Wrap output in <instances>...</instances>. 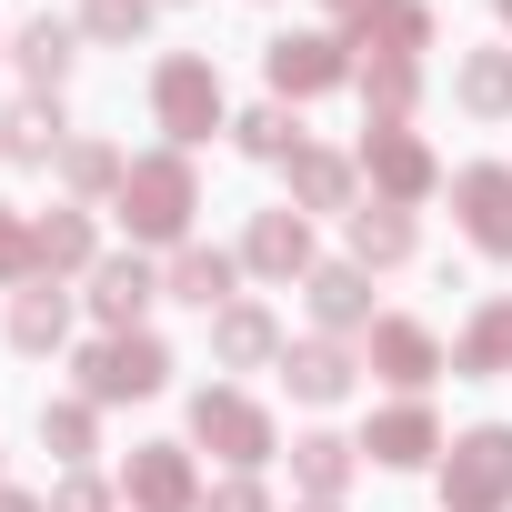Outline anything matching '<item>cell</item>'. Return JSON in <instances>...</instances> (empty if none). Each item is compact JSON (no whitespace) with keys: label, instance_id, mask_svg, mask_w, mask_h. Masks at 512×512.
<instances>
[{"label":"cell","instance_id":"1","mask_svg":"<svg viewBox=\"0 0 512 512\" xmlns=\"http://www.w3.org/2000/svg\"><path fill=\"white\" fill-rule=\"evenodd\" d=\"M111 221L131 231V251H171L191 241V221H201V171H191V151H141L131 171H121V191H111Z\"/></svg>","mask_w":512,"mask_h":512},{"label":"cell","instance_id":"2","mask_svg":"<svg viewBox=\"0 0 512 512\" xmlns=\"http://www.w3.org/2000/svg\"><path fill=\"white\" fill-rule=\"evenodd\" d=\"M151 131L171 151H201L211 131H231V91H221L211 51H161L151 61Z\"/></svg>","mask_w":512,"mask_h":512},{"label":"cell","instance_id":"3","mask_svg":"<svg viewBox=\"0 0 512 512\" xmlns=\"http://www.w3.org/2000/svg\"><path fill=\"white\" fill-rule=\"evenodd\" d=\"M171 372H181V362H171L161 332H101V342L71 352V392L101 402V412H121V402H161Z\"/></svg>","mask_w":512,"mask_h":512},{"label":"cell","instance_id":"4","mask_svg":"<svg viewBox=\"0 0 512 512\" xmlns=\"http://www.w3.org/2000/svg\"><path fill=\"white\" fill-rule=\"evenodd\" d=\"M262 81H272V101H322V91H352L362 81V51H352V31H332V21H302V31H272L262 41Z\"/></svg>","mask_w":512,"mask_h":512},{"label":"cell","instance_id":"5","mask_svg":"<svg viewBox=\"0 0 512 512\" xmlns=\"http://www.w3.org/2000/svg\"><path fill=\"white\" fill-rule=\"evenodd\" d=\"M191 452H221L231 472H262V462H282V422H272L262 392L201 382V392H191Z\"/></svg>","mask_w":512,"mask_h":512},{"label":"cell","instance_id":"6","mask_svg":"<svg viewBox=\"0 0 512 512\" xmlns=\"http://www.w3.org/2000/svg\"><path fill=\"white\" fill-rule=\"evenodd\" d=\"M432 482H442V512H512V422H462Z\"/></svg>","mask_w":512,"mask_h":512},{"label":"cell","instance_id":"7","mask_svg":"<svg viewBox=\"0 0 512 512\" xmlns=\"http://www.w3.org/2000/svg\"><path fill=\"white\" fill-rule=\"evenodd\" d=\"M352 161H362V201H392V211H422V201L442 191V161H432V141H422L412 121H362Z\"/></svg>","mask_w":512,"mask_h":512},{"label":"cell","instance_id":"8","mask_svg":"<svg viewBox=\"0 0 512 512\" xmlns=\"http://www.w3.org/2000/svg\"><path fill=\"white\" fill-rule=\"evenodd\" d=\"M362 372H372V382H392V402H422V392L452 372V352H442V332H432V322L382 312V322L362 332Z\"/></svg>","mask_w":512,"mask_h":512},{"label":"cell","instance_id":"9","mask_svg":"<svg viewBox=\"0 0 512 512\" xmlns=\"http://www.w3.org/2000/svg\"><path fill=\"white\" fill-rule=\"evenodd\" d=\"M442 191H452V231L482 262H512V161H462Z\"/></svg>","mask_w":512,"mask_h":512},{"label":"cell","instance_id":"10","mask_svg":"<svg viewBox=\"0 0 512 512\" xmlns=\"http://www.w3.org/2000/svg\"><path fill=\"white\" fill-rule=\"evenodd\" d=\"M151 302H161V262L151 251H101L91 282H81V312L101 332H151Z\"/></svg>","mask_w":512,"mask_h":512},{"label":"cell","instance_id":"11","mask_svg":"<svg viewBox=\"0 0 512 512\" xmlns=\"http://www.w3.org/2000/svg\"><path fill=\"white\" fill-rule=\"evenodd\" d=\"M201 462H191V442H131V462H121V512H201Z\"/></svg>","mask_w":512,"mask_h":512},{"label":"cell","instance_id":"12","mask_svg":"<svg viewBox=\"0 0 512 512\" xmlns=\"http://www.w3.org/2000/svg\"><path fill=\"white\" fill-rule=\"evenodd\" d=\"M352 442H362V462H372V472H432L452 432H442V412H432V402H382Z\"/></svg>","mask_w":512,"mask_h":512},{"label":"cell","instance_id":"13","mask_svg":"<svg viewBox=\"0 0 512 512\" xmlns=\"http://www.w3.org/2000/svg\"><path fill=\"white\" fill-rule=\"evenodd\" d=\"M312 262H322V251H312V221L292 201H272V211L241 221V272L251 282H312Z\"/></svg>","mask_w":512,"mask_h":512},{"label":"cell","instance_id":"14","mask_svg":"<svg viewBox=\"0 0 512 512\" xmlns=\"http://www.w3.org/2000/svg\"><path fill=\"white\" fill-rule=\"evenodd\" d=\"M161 302H181V312H231L241 302V251H221V241H181L171 262H161Z\"/></svg>","mask_w":512,"mask_h":512},{"label":"cell","instance_id":"15","mask_svg":"<svg viewBox=\"0 0 512 512\" xmlns=\"http://www.w3.org/2000/svg\"><path fill=\"white\" fill-rule=\"evenodd\" d=\"M282 352H292V332L272 322V302H231V312H211V372H282Z\"/></svg>","mask_w":512,"mask_h":512},{"label":"cell","instance_id":"16","mask_svg":"<svg viewBox=\"0 0 512 512\" xmlns=\"http://www.w3.org/2000/svg\"><path fill=\"white\" fill-rule=\"evenodd\" d=\"M71 312H81V292L41 272V282H21V292H11V312H0V332H11V352H21V362H51V352L71 342Z\"/></svg>","mask_w":512,"mask_h":512},{"label":"cell","instance_id":"17","mask_svg":"<svg viewBox=\"0 0 512 512\" xmlns=\"http://www.w3.org/2000/svg\"><path fill=\"white\" fill-rule=\"evenodd\" d=\"M282 382H292V402H302V412H332V402H352L362 352H352V342H332V332H302V342L282 352Z\"/></svg>","mask_w":512,"mask_h":512},{"label":"cell","instance_id":"18","mask_svg":"<svg viewBox=\"0 0 512 512\" xmlns=\"http://www.w3.org/2000/svg\"><path fill=\"white\" fill-rule=\"evenodd\" d=\"M292 211L302 221H352L362 211V161L352 151H332V141H312V151H292Z\"/></svg>","mask_w":512,"mask_h":512},{"label":"cell","instance_id":"19","mask_svg":"<svg viewBox=\"0 0 512 512\" xmlns=\"http://www.w3.org/2000/svg\"><path fill=\"white\" fill-rule=\"evenodd\" d=\"M302 302H312V332H332V342H362V332L382 322V312H372V272H362V262H312Z\"/></svg>","mask_w":512,"mask_h":512},{"label":"cell","instance_id":"20","mask_svg":"<svg viewBox=\"0 0 512 512\" xmlns=\"http://www.w3.org/2000/svg\"><path fill=\"white\" fill-rule=\"evenodd\" d=\"M61 151H71L61 91H21L11 111H0V161H21V171H61Z\"/></svg>","mask_w":512,"mask_h":512},{"label":"cell","instance_id":"21","mask_svg":"<svg viewBox=\"0 0 512 512\" xmlns=\"http://www.w3.org/2000/svg\"><path fill=\"white\" fill-rule=\"evenodd\" d=\"M11 71H21V91H61V81L81 71V21L31 11V21L11 31Z\"/></svg>","mask_w":512,"mask_h":512},{"label":"cell","instance_id":"22","mask_svg":"<svg viewBox=\"0 0 512 512\" xmlns=\"http://www.w3.org/2000/svg\"><path fill=\"white\" fill-rule=\"evenodd\" d=\"M452 372L462 382H512V292H482L452 332Z\"/></svg>","mask_w":512,"mask_h":512},{"label":"cell","instance_id":"23","mask_svg":"<svg viewBox=\"0 0 512 512\" xmlns=\"http://www.w3.org/2000/svg\"><path fill=\"white\" fill-rule=\"evenodd\" d=\"M422 251V211H392V201H362L352 221H342V262H362V272H402Z\"/></svg>","mask_w":512,"mask_h":512},{"label":"cell","instance_id":"24","mask_svg":"<svg viewBox=\"0 0 512 512\" xmlns=\"http://www.w3.org/2000/svg\"><path fill=\"white\" fill-rule=\"evenodd\" d=\"M31 241H41V272H51V282H91V262H101V221H91V201L31 211Z\"/></svg>","mask_w":512,"mask_h":512},{"label":"cell","instance_id":"25","mask_svg":"<svg viewBox=\"0 0 512 512\" xmlns=\"http://www.w3.org/2000/svg\"><path fill=\"white\" fill-rule=\"evenodd\" d=\"M352 472H362V442H352V432H332V422L292 432V492H302V502H342Z\"/></svg>","mask_w":512,"mask_h":512},{"label":"cell","instance_id":"26","mask_svg":"<svg viewBox=\"0 0 512 512\" xmlns=\"http://www.w3.org/2000/svg\"><path fill=\"white\" fill-rule=\"evenodd\" d=\"M452 111L462 121H512V41H482L452 61Z\"/></svg>","mask_w":512,"mask_h":512},{"label":"cell","instance_id":"27","mask_svg":"<svg viewBox=\"0 0 512 512\" xmlns=\"http://www.w3.org/2000/svg\"><path fill=\"white\" fill-rule=\"evenodd\" d=\"M231 151H241V161L292 171V151H312V131H302V111H292V101H251V111H231Z\"/></svg>","mask_w":512,"mask_h":512},{"label":"cell","instance_id":"28","mask_svg":"<svg viewBox=\"0 0 512 512\" xmlns=\"http://www.w3.org/2000/svg\"><path fill=\"white\" fill-rule=\"evenodd\" d=\"M121 171H131V151H121V141H101V131H71V151H61V201H91V211H111Z\"/></svg>","mask_w":512,"mask_h":512},{"label":"cell","instance_id":"29","mask_svg":"<svg viewBox=\"0 0 512 512\" xmlns=\"http://www.w3.org/2000/svg\"><path fill=\"white\" fill-rule=\"evenodd\" d=\"M352 51L362 61H422L432 51V0H382V11L352 31Z\"/></svg>","mask_w":512,"mask_h":512},{"label":"cell","instance_id":"30","mask_svg":"<svg viewBox=\"0 0 512 512\" xmlns=\"http://www.w3.org/2000/svg\"><path fill=\"white\" fill-rule=\"evenodd\" d=\"M41 452H51L61 472H91V452H101V402H81V392L41 402Z\"/></svg>","mask_w":512,"mask_h":512},{"label":"cell","instance_id":"31","mask_svg":"<svg viewBox=\"0 0 512 512\" xmlns=\"http://www.w3.org/2000/svg\"><path fill=\"white\" fill-rule=\"evenodd\" d=\"M362 121H412L422 111V61H362Z\"/></svg>","mask_w":512,"mask_h":512},{"label":"cell","instance_id":"32","mask_svg":"<svg viewBox=\"0 0 512 512\" xmlns=\"http://www.w3.org/2000/svg\"><path fill=\"white\" fill-rule=\"evenodd\" d=\"M81 41L91 51H131V41H151V21H161V0H81Z\"/></svg>","mask_w":512,"mask_h":512},{"label":"cell","instance_id":"33","mask_svg":"<svg viewBox=\"0 0 512 512\" xmlns=\"http://www.w3.org/2000/svg\"><path fill=\"white\" fill-rule=\"evenodd\" d=\"M21 282H41V241L21 201H0V292H21Z\"/></svg>","mask_w":512,"mask_h":512},{"label":"cell","instance_id":"34","mask_svg":"<svg viewBox=\"0 0 512 512\" xmlns=\"http://www.w3.org/2000/svg\"><path fill=\"white\" fill-rule=\"evenodd\" d=\"M41 502H51V512H121V482H101V472H61Z\"/></svg>","mask_w":512,"mask_h":512},{"label":"cell","instance_id":"35","mask_svg":"<svg viewBox=\"0 0 512 512\" xmlns=\"http://www.w3.org/2000/svg\"><path fill=\"white\" fill-rule=\"evenodd\" d=\"M201 512H282V502H272V482H262V472H221V482L201 492Z\"/></svg>","mask_w":512,"mask_h":512},{"label":"cell","instance_id":"36","mask_svg":"<svg viewBox=\"0 0 512 512\" xmlns=\"http://www.w3.org/2000/svg\"><path fill=\"white\" fill-rule=\"evenodd\" d=\"M322 11H332V31H362V21L382 11V0H322Z\"/></svg>","mask_w":512,"mask_h":512},{"label":"cell","instance_id":"37","mask_svg":"<svg viewBox=\"0 0 512 512\" xmlns=\"http://www.w3.org/2000/svg\"><path fill=\"white\" fill-rule=\"evenodd\" d=\"M0 512H51L41 492H21V482H0Z\"/></svg>","mask_w":512,"mask_h":512},{"label":"cell","instance_id":"38","mask_svg":"<svg viewBox=\"0 0 512 512\" xmlns=\"http://www.w3.org/2000/svg\"><path fill=\"white\" fill-rule=\"evenodd\" d=\"M292 512H342V502H292Z\"/></svg>","mask_w":512,"mask_h":512},{"label":"cell","instance_id":"39","mask_svg":"<svg viewBox=\"0 0 512 512\" xmlns=\"http://www.w3.org/2000/svg\"><path fill=\"white\" fill-rule=\"evenodd\" d=\"M492 11H502V31H512V0H492Z\"/></svg>","mask_w":512,"mask_h":512},{"label":"cell","instance_id":"40","mask_svg":"<svg viewBox=\"0 0 512 512\" xmlns=\"http://www.w3.org/2000/svg\"><path fill=\"white\" fill-rule=\"evenodd\" d=\"M0 61H11V31H0Z\"/></svg>","mask_w":512,"mask_h":512},{"label":"cell","instance_id":"41","mask_svg":"<svg viewBox=\"0 0 512 512\" xmlns=\"http://www.w3.org/2000/svg\"><path fill=\"white\" fill-rule=\"evenodd\" d=\"M161 11H181V0H161Z\"/></svg>","mask_w":512,"mask_h":512}]
</instances>
